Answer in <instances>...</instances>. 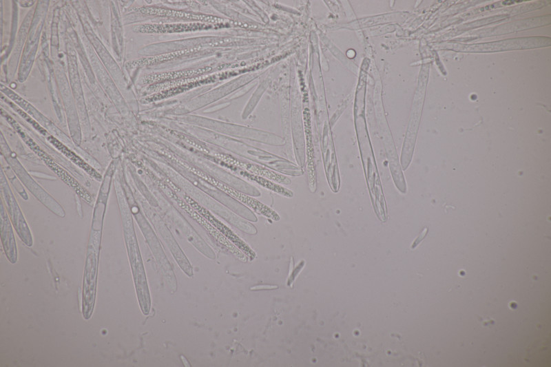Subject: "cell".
Segmentation results:
<instances>
[{
    "mask_svg": "<svg viewBox=\"0 0 551 367\" xmlns=\"http://www.w3.org/2000/svg\"><path fill=\"white\" fill-rule=\"evenodd\" d=\"M1 192L4 196L6 203L8 213L10 216L12 224L15 229L21 241L27 246L31 247L33 244L32 236L23 215L13 196L12 191L8 185L7 180L4 178L3 173L1 169Z\"/></svg>",
    "mask_w": 551,
    "mask_h": 367,
    "instance_id": "7a4b0ae2",
    "label": "cell"
},
{
    "mask_svg": "<svg viewBox=\"0 0 551 367\" xmlns=\"http://www.w3.org/2000/svg\"><path fill=\"white\" fill-rule=\"evenodd\" d=\"M50 140L51 141L52 143L54 145V146H56L59 149H60L65 155H66L69 158H70L74 162H75L81 168H83L87 172H88L92 176L98 178V175L94 171V169L90 167L83 160H81L79 157H78L73 152L69 150L66 147L62 145L56 139L50 137Z\"/></svg>",
    "mask_w": 551,
    "mask_h": 367,
    "instance_id": "277c9868",
    "label": "cell"
},
{
    "mask_svg": "<svg viewBox=\"0 0 551 367\" xmlns=\"http://www.w3.org/2000/svg\"><path fill=\"white\" fill-rule=\"evenodd\" d=\"M123 222L125 224V240L137 297L142 312L145 315H147L149 312L151 302L144 268L137 250L134 234L131 229L132 223L130 221L129 222L127 218H126V222L123 220Z\"/></svg>",
    "mask_w": 551,
    "mask_h": 367,
    "instance_id": "6da1fadb",
    "label": "cell"
},
{
    "mask_svg": "<svg viewBox=\"0 0 551 367\" xmlns=\"http://www.w3.org/2000/svg\"><path fill=\"white\" fill-rule=\"evenodd\" d=\"M1 238L5 254L12 264L17 261V248L11 223L5 211L3 202L1 203Z\"/></svg>",
    "mask_w": 551,
    "mask_h": 367,
    "instance_id": "3957f363",
    "label": "cell"
},
{
    "mask_svg": "<svg viewBox=\"0 0 551 367\" xmlns=\"http://www.w3.org/2000/svg\"><path fill=\"white\" fill-rule=\"evenodd\" d=\"M427 231H428V229H426V231L424 230L423 233H422V234L419 235V237H418L417 238V240L414 242L412 248L415 247L425 238V236L426 235Z\"/></svg>",
    "mask_w": 551,
    "mask_h": 367,
    "instance_id": "5b68a950",
    "label": "cell"
}]
</instances>
